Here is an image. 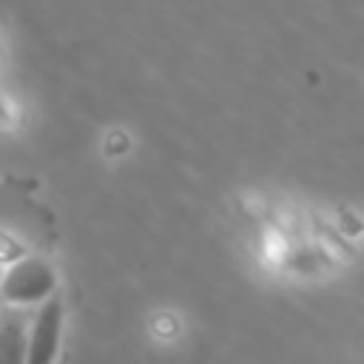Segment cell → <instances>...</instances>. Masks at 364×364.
Returning <instances> with one entry per match:
<instances>
[{
	"label": "cell",
	"mask_w": 364,
	"mask_h": 364,
	"mask_svg": "<svg viewBox=\"0 0 364 364\" xmlns=\"http://www.w3.org/2000/svg\"><path fill=\"white\" fill-rule=\"evenodd\" d=\"M60 287L57 270L43 256H17L3 267L0 276V301L11 307H37Z\"/></svg>",
	"instance_id": "obj_1"
},
{
	"label": "cell",
	"mask_w": 364,
	"mask_h": 364,
	"mask_svg": "<svg viewBox=\"0 0 364 364\" xmlns=\"http://www.w3.org/2000/svg\"><path fill=\"white\" fill-rule=\"evenodd\" d=\"M65 330V301L60 293L48 296L37 304L31 321H28V350L26 364H48L57 358Z\"/></svg>",
	"instance_id": "obj_2"
},
{
	"label": "cell",
	"mask_w": 364,
	"mask_h": 364,
	"mask_svg": "<svg viewBox=\"0 0 364 364\" xmlns=\"http://www.w3.org/2000/svg\"><path fill=\"white\" fill-rule=\"evenodd\" d=\"M28 307H11L0 313V364H17L26 361L28 350V321L31 316L26 313Z\"/></svg>",
	"instance_id": "obj_3"
},
{
	"label": "cell",
	"mask_w": 364,
	"mask_h": 364,
	"mask_svg": "<svg viewBox=\"0 0 364 364\" xmlns=\"http://www.w3.org/2000/svg\"><path fill=\"white\" fill-rule=\"evenodd\" d=\"M0 276H3V267H0Z\"/></svg>",
	"instance_id": "obj_4"
}]
</instances>
